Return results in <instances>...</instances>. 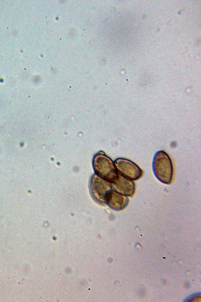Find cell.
<instances>
[{
	"mask_svg": "<svg viewBox=\"0 0 201 302\" xmlns=\"http://www.w3.org/2000/svg\"><path fill=\"white\" fill-rule=\"evenodd\" d=\"M128 202V199L115 190H111L106 195L105 203L111 208L121 210L125 208Z\"/></svg>",
	"mask_w": 201,
	"mask_h": 302,
	"instance_id": "8992f818",
	"label": "cell"
},
{
	"mask_svg": "<svg viewBox=\"0 0 201 302\" xmlns=\"http://www.w3.org/2000/svg\"><path fill=\"white\" fill-rule=\"evenodd\" d=\"M114 165L118 173L131 180L138 179L143 174L142 170L136 164L128 159H117Z\"/></svg>",
	"mask_w": 201,
	"mask_h": 302,
	"instance_id": "3957f363",
	"label": "cell"
},
{
	"mask_svg": "<svg viewBox=\"0 0 201 302\" xmlns=\"http://www.w3.org/2000/svg\"><path fill=\"white\" fill-rule=\"evenodd\" d=\"M92 164L96 175L103 179L112 183L117 178L118 173L114 163L105 154L95 155Z\"/></svg>",
	"mask_w": 201,
	"mask_h": 302,
	"instance_id": "7a4b0ae2",
	"label": "cell"
},
{
	"mask_svg": "<svg viewBox=\"0 0 201 302\" xmlns=\"http://www.w3.org/2000/svg\"><path fill=\"white\" fill-rule=\"evenodd\" d=\"M153 169L156 178L165 184L171 183L173 176V165L169 155L164 151L156 153L153 161Z\"/></svg>",
	"mask_w": 201,
	"mask_h": 302,
	"instance_id": "6da1fadb",
	"label": "cell"
},
{
	"mask_svg": "<svg viewBox=\"0 0 201 302\" xmlns=\"http://www.w3.org/2000/svg\"><path fill=\"white\" fill-rule=\"evenodd\" d=\"M111 184L114 190L123 195L132 196L134 193L135 185L134 182L119 173Z\"/></svg>",
	"mask_w": 201,
	"mask_h": 302,
	"instance_id": "5b68a950",
	"label": "cell"
},
{
	"mask_svg": "<svg viewBox=\"0 0 201 302\" xmlns=\"http://www.w3.org/2000/svg\"><path fill=\"white\" fill-rule=\"evenodd\" d=\"M90 186L93 196L100 202H105L107 194L113 189L111 183L96 175L92 177Z\"/></svg>",
	"mask_w": 201,
	"mask_h": 302,
	"instance_id": "277c9868",
	"label": "cell"
}]
</instances>
